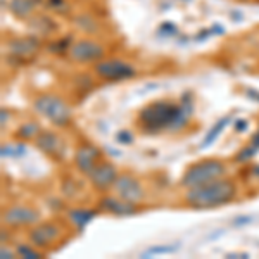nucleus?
<instances>
[{
  "label": "nucleus",
  "mask_w": 259,
  "mask_h": 259,
  "mask_svg": "<svg viewBox=\"0 0 259 259\" xmlns=\"http://www.w3.org/2000/svg\"><path fill=\"white\" fill-rule=\"evenodd\" d=\"M235 197V185L227 180H214L206 185L192 187L187 192V202L197 209L223 206Z\"/></svg>",
  "instance_id": "nucleus-1"
},
{
  "label": "nucleus",
  "mask_w": 259,
  "mask_h": 259,
  "mask_svg": "<svg viewBox=\"0 0 259 259\" xmlns=\"http://www.w3.org/2000/svg\"><path fill=\"white\" fill-rule=\"evenodd\" d=\"M140 119L147 130L180 128L187 119L185 109L171 102L150 104L140 112Z\"/></svg>",
  "instance_id": "nucleus-2"
},
{
  "label": "nucleus",
  "mask_w": 259,
  "mask_h": 259,
  "mask_svg": "<svg viewBox=\"0 0 259 259\" xmlns=\"http://www.w3.org/2000/svg\"><path fill=\"white\" fill-rule=\"evenodd\" d=\"M225 175V164L220 161H204L199 162V164H194L192 168L185 171L182 178V183L185 187H199V185H206L209 182H214V180H220Z\"/></svg>",
  "instance_id": "nucleus-3"
},
{
  "label": "nucleus",
  "mask_w": 259,
  "mask_h": 259,
  "mask_svg": "<svg viewBox=\"0 0 259 259\" xmlns=\"http://www.w3.org/2000/svg\"><path fill=\"white\" fill-rule=\"evenodd\" d=\"M35 109L56 126H64L69 123L71 112L68 104L56 95H40L35 99Z\"/></svg>",
  "instance_id": "nucleus-4"
},
{
  "label": "nucleus",
  "mask_w": 259,
  "mask_h": 259,
  "mask_svg": "<svg viewBox=\"0 0 259 259\" xmlns=\"http://www.w3.org/2000/svg\"><path fill=\"white\" fill-rule=\"evenodd\" d=\"M114 192L119 195L121 199L128 200V202L139 204L144 199V189L139 183V180H135L130 175H119L114 182Z\"/></svg>",
  "instance_id": "nucleus-5"
},
{
  "label": "nucleus",
  "mask_w": 259,
  "mask_h": 259,
  "mask_svg": "<svg viewBox=\"0 0 259 259\" xmlns=\"http://www.w3.org/2000/svg\"><path fill=\"white\" fill-rule=\"evenodd\" d=\"M95 71H97L99 76L106 78V80H126V78H132L135 74V69L132 66L116 59L99 62L95 66Z\"/></svg>",
  "instance_id": "nucleus-6"
},
{
  "label": "nucleus",
  "mask_w": 259,
  "mask_h": 259,
  "mask_svg": "<svg viewBox=\"0 0 259 259\" xmlns=\"http://www.w3.org/2000/svg\"><path fill=\"white\" fill-rule=\"evenodd\" d=\"M104 56V47L95 41L90 40H81L71 47V57L74 61L80 62H89V61H97L99 57Z\"/></svg>",
  "instance_id": "nucleus-7"
},
{
  "label": "nucleus",
  "mask_w": 259,
  "mask_h": 259,
  "mask_svg": "<svg viewBox=\"0 0 259 259\" xmlns=\"http://www.w3.org/2000/svg\"><path fill=\"white\" fill-rule=\"evenodd\" d=\"M89 178L97 189H106L109 185H114L116 178H118V171L109 162H102V164H97L90 171Z\"/></svg>",
  "instance_id": "nucleus-8"
},
{
  "label": "nucleus",
  "mask_w": 259,
  "mask_h": 259,
  "mask_svg": "<svg viewBox=\"0 0 259 259\" xmlns=\"http://www.w3.org/2000/svg\"><path fill=\"white\" fill-rule=\"evenodd\" d=\"M2 220L7 225H30L38 220V212L26 206H14L4 212Z\"/></svg>",
  "instance_id": "nucleus-9"
},
{
  "label": "nucleus",
  "mask_w": 259,
  "mask_h": 259,
  "mask_svg": "<svg viewBox=\"0 0 259 259\" xmlns=\"http://www.w3.org/2000/svg\"><path fill=\"white\" fill-rule=\"evenodd\" d=\"M59 237V228L56 225H40L35 230H31L30 233V240L33 245L36 247H45V245L52 244L54 240Z\"/></svg>",
  "instance_id": "nucleus-10"
},
{
  "label": "nucleus",
  "mask_w": 259,
  "mask_h": 259,
  "mask_svg": "<svg viewBox=\"0 0 259 259\" xmlns=\"http://www.w3.org/2000/svg\"><path fill=\"white\" fill-rule=\"evenodd\" d=\"M36 145H38L40 150L47 152L49 156H61V154L64 152V144H62V140L52 132L40 133L38 139H36Z\"/></svg>",
  "instance_id": "nucleus-11"
},
{
  "label": "nucleus",
  "mask_w": 259,
  "mask_h": 259,
  "mask_svg": "<svg viewBox=\"0 0 259 259\" xmlns=\"http://www.w3.org/2000/svg\"><path fill=\"white\" fill-rule=\"evenodd\" d=\"M9 49L14 56L18 57H30L38 50V40L33 36H24V38L12 40L9 44Z\"/></svg>",
  "instance_id": "nucleus-12"
},
{
  "label": "nucleus",
  "mask_w": 259,
  "mask_h": 259,
  "mask_svg": "<svg viewBox=\"0 0 259 259\" xmlns=\"http://www.w3.org/2000/svg\"><path fill=\"white\" fill-rule=\"evenodd\" d=\"M102 209L112 212V214H118V216H124V214H132V212H137V207L133 202H128V200H118V199H112L107 197L102 200Z\"/></svg>",
  "instance_id": "nucleus-13"
},
{
  "label": "nucleus",
  "mask_w": 259,
  "mask_h": 259,
  "mask_svg": "<svg viewBox=\"0 0 259 259\" xmlns=\"http://www.w3.org/2000/svg\"><path fill=\"white\" fill-rule=\"evenodd\" d=\"M97 149L94 147H81L80 150L76 152V164L83 173L89 175L92 169L95 168V161H97Z\"/></svg>",
  "instance_id": "nucleus-14"
},
{
  "label": "nucleus",
  "mask_w": 259,
  "mask_h": 259,
  "mask_svg": "<svg viewBox=\"0 0 259 259\" xmlns=\"http://www.w3.org/2000/svg\"><path fill=\"white\" fill-rule=\"evenodd\" d=\"M35 9V0H11V12L18 18H28Z\"/></svg>",
  "instance_id": "nucleus-15"
},
{
  "label": "nucleus",
  "mask_w": 259,
  "mask_h": 259,
  "mask_svg": "<svg viewBox=\"0 0 259 259\" xmlns=\"http://www.w3.org/2000/svg\"><path fill=\"white\" fill-rule=\"evenodd\" d=\"M69 218L73 220V223L76 225V227L83 228L92 218H94V212H90V211H71Z\"/></svg>",
  "instance_id": "nucleus-16"
},
{
  "label": "nucleus",
  "mask_w": 259,
  "mask_h": 259,
  "mask_svg": "<svg viewBox=\"0 0 259 259\" xmlns=\"http://www.w3.org/2000/svg\"><path fill=\"white\" fill-rule=\"evenodd\" d=\"M228 121H230V118H223V119H220L218 123H216V126H212V128H211L209 135H207L206 139H204V142H202V147H207V145H209L211 142H214V139L220 135L221 130H223L225 126H227Z\"/></svg>",
  "instance_id": "nucleus-17"
},
{
  "label": "nucleus",
  "mask_w": 259,
  "mask_h": 259,
  "mask_svg": "<svg viewBox=\"0 0 259 259\" xmlns=\"http://www.w3.org/2000/svg\"><path fill=\"white\" fill-rule=\"evenodd\" d=\"M36 132H38V126H36L35 123H28V124H24V126H21L19 137H23V139H33V137L36 135Z\"/></svg>",
  "instance_id": "nucleus-18"
},
{
  "label": "nucleus",
  "mask_w": 259,
  "mask_h": 259,
  "mask_svg": "<svg viewBox=\"0 0 259 259\" xmlns=\"http://www.w3.org/2000/svg\"><path fill=\"white\" fill-rule=\"evenodd\" d=\"M18 254L21 257H28V259H33V257H41L40 252H36L35 249L30 247V245H19L18 247Z\"/></svg>",
  "instance_id": "nucleus-19"
},
{
  "label": "nucleus",
  "mask_w": 259,
  "mask_h": 259,
  "mask_svg": "<svg viewBox=\"0 0 259 259\" xmlns=\"http://www.w3.org/2000/svg\"><path fill=\"white\" fill-rule=\"evenodd\" d=\"M24 149L23 145H4L2 147V156H14V154H23Z\"/></svg>",
  "instance_id": "nucleus-20"
},
{
  "label": "nucleus",
  "mask_w": 259,
  "mask_h": 259,
  "mask_svg": "<svg viewBox=\"0 0 259 259\" xmlns=\"http://www.w3.org/2000/svg\"><path fill=\"white\" fill-rule=\"evenodd\" d=\"M177 247H173V245H168V247H152L149 249L147 252H145V256H150V254H166V252H173V250H177Z\"/></svg>",
  "instance_id": "nucleus-21"
},
{
  "label": "nucleus",
  "mask_w": 259,
  "mask_h": 259,
  "mask_svg": "<svg viewBox=\"0 0 259 259\" xmlns=\"http://www.w3.org/2000/svg\"><path fill=\"white\" fill-rule=\"evenodd\" d=\"M49 6L52 7V9H56V11H66V6H64V0H49Z\"/></svg>",
  "instance_id": "nucleus-22"
},
{
  "label": "nucleus",
  "mask_w": 259,
  "mask_h": 259,
  "mask_svg": "<svg viewBox=\"0 0 259 259\" xmlns=\"http://www.w3.org/2000/svg\"><path fill=\"white\" fill-rule=\"evenodd\" d=\"M2 257L4 259H11V257H14V256H12V252H9V250H6V249L2 247Z\"/></svg>",
  "instance_id": "nucleus-23"
},
{
  "label": "nucleus",
  "mask_w": 259,
  "mask_h": 259,
  "mask_svg": "<svg viewBox=\"0 0 259 259\" xmlns=\"http://www.w3.org/2000/svg\"><path fill=\"white\" fill-rule=\"evenodd\" d=\"M2 126H6V111H2Z\"/></svg>",
  "instance_id": "nucleus-24"
}]
</instances>
